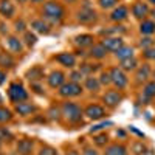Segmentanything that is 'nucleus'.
Wrapping results in <instances>:
<instances>
[{
	"instance_id": "nucleus-51",
	"label": "nucleus",
	"mask_w": 155,
	"mask_h": 155,
	"mask_svg": "<svg viewBox=\"0 0 155 155\" xmlns=\"http://www.w3.org/2000/svg\"><path fill=\"white\" fill-rule=\"evenodd\" d=\"M2 102H3V98H2V95H0V106H2Z\"/></svg>"
},
{
	"instance_id": "nucleus-35",
	"label": "nucleus",
	"mask_w": 155,
	"mask_h": 155,
	"mask_svg": "<svg viewBox=\"0 0 155 155\" xmlns=\"http://www.w3.org/2000/svg\"><path fill=\"white\" fill-rule=\"evenodd\" d=\"M93 141L96 146H106L109 143V137H107V134H99V135H95Z\"/></svg>"
},
{
	"instance_id": "nucleus-21",
	"label": "nucleus",
	"mask_w": 155,
	"mask_h": 155,
	"mask_svg": "<svg viewBox=\"0 0 155 155\" xmlns=\"http://www.w3.org/2000/svg\"><path fill=\"white\" fill-rule=\"evenodd\" d=\"M93 41H95V37L92 34H79V36L74 37V44L81 48H85V47L90 48L93 45Z\"/></svg>"
},
{
	"instance_id": "nucleus-1",
	"label": "nucleus",
	"mask_w": 155,
	"mask_h": 155,
	"mask_svg": "<svg viewBox=\"0 0 155 155\" xmlns=\"http://www.w3.org/2000/svg\"><path fill=\"white\" fill-rule=\"evenodd\" d=\"M42 19L47 20L48 23H56L59 25L64 17H65V8H64L59 2H54V0H50L47 2L42 8Z\"/></svg>"
},
{
	"instance_id": "nucleus-43",
	"label": "nucleus",
	"mask_w": 155,
	"mask_h": 155,
	"mask_svg": "<svg viewBox=\"0 0 155 155\" xmlns=\"http://www.w3.org/2000/svg\"><path fill=\"white\" fill-rule=\"evenodd\" d=\"M14 27H16V31H17V33H25V31H27V30H25V28H27V25H25V22H23L22 19L16 22Z\"/></svg>"
},
{
	"instance_id": "nucleus-22",
	"label": "nucleus",
	"mask_w": 155,
	"mask_h": 155,
	"mask_svg": "<svg viewBox=\"0 0 155 155\" xmlns=\"http://www.w3.org/2000/svg\"><path fill=\"white\" fill-rule=\"evenodd\" d=\"M135 50L134 47H129V45H123L118 51L115 53L116 59H120V61H124V59H130V58H135Z\"/></svg>"
},
{
	"instance_id": "nucleus-14",
	"label": "nucleus",
	"mask_w": 155,
	"mask_h": 155,
	"mask_svg": "<svg viewBox=\"0 0 155 155\" xmlns=\"http://www.w3.org/2000/svg\"><path fill=\"white\" fill-rule=\"evenodd\" d=\"M129 16V8L126 5H118L116 8H113L112 14H110V20L112 22H124Z\"/></svg>"
},
{
	"instance_id": "nucleus-17",
	"label": "nucleus",
	"mask_w": 155,
	"mask_h": 155,
	"mask_svg": "<svg viewBox=\"0 0 155 155\" xmlns=\"http://www.w3.org/2000/svg\"><path fill=\"white\" fill-rule=\"evenodd\" d=\"M0 14L5 19H11L16 14V6L12 5L11 0H0Z\"/></svg>"
},
{
	"instance_id": "nucleus-34",
	"label": "nucleus",
	"mask_w": 155,
	"mask_h": 155,
	"mask_svg": "<svg viewBox=\"0 0 155 155\" xmlns=\"http://www.w3.org/2000/svg\"><path fill=\"white\" fill-rule=\"evenodd\" d=\"M98 5L102 9H110V8H116L118 0H98Z\"/></svg>"
},
{
	"instance_id": "nucleus-4",
	"label": "nucleus",
	"mask_w": 155,
	"mask_h": 155,
	"mask_svg": "<svg viewBox=\"0 0 155 155\" xmlns=\"http://www.w3.org/2000/svg\"><path fill=\"white\" fill-rule=\"evenodd\" d=\"M82 92L84 90H82L81 84L71 82V81H68L59 87V96H62V98H78L82 95Z\"/></svg>"
},
{
	"instance_id": "nucleus-6",
	"label": "nucleus",
	"mask_w": 155,
	"mask_h": 155,
	"mask_svg": "<svg viewBox=\"0 0 155 155\" xmlns=\"http://www.w3.org/2000/svg\"><path fill=\"white\" fill-rule=\"evenodd\" d=\"M84 115L92 121H99L106 116V109L99 104H88L84 109Z\"/></svg>"
},
{
	"instance_id": "nucleus-28",
	"label": "nucleus",
	"mask_w": 155,
	"mask_h": 155,
	"mask_svg": "<svg viewBox=\"0 0 155 155\" xmlns=\"http://www.w3.org/2000/svg\"><path fill=\"white\" fill-rule=\"evenodd\" d=\"M84 85H85L87 90H90V92H98L99 87H101V82L95 76H87L85 81H84Z\"/></svg>"
},
{
	"instance_id": "nucleus-30",
	"label": "nucleus",
	"mask_w": 155,
	"mask_h": 155,
	"mask_svg": "<svg viewBox=\"0 0 155 155\" xmlns=\"http://www.w3.org/2000/svg\"><path fill=\"white\" fill-rule=\"evenodd\" d=\"M143 95H144V98H147V99L155 98V81H149V82L144 84Z\"/></svg>"
},
{
	"instance_id": "nucleus-48",
	"label": "nucleus",
	"mask_w": 155,
	"mask_h": 155,
	"mask_svg": "<svg viewBox=\"0 0 155 155\" xmlns=\"http://www.w3.org/2000/svg\"><path fill=\"white\" fill-rule=\"evenodd\" d=\"M16 2H17V3H20V5H23V3H27L28 0H16Z\"/></svg>"
},
{
	"instance_id": "nucleus-39",
	"label": "nucleus",
	"mask_w": 155,
	"mask_h": 155,
	"mask_svg": "<svg viewBox=\"0 0 155 155\" xmlns=\"http://www.w3.org/2000/svg\"><path fill=\"white\" fill-rule=\"evenodd\" d=\"M140 47L141 48H150V47H153V39L152 37H149V36H146V37H143L140 41Z\"/></svg>"
},
{
	"instance_id": "nucleus-53",
	"label": "nucleus",
	"mask_w": 155,
	"mask_h": 155,
	"mask_svg": "<svg viewBox=\"0 0 155 155\" xmlns=\"http://www.w3.org/2000/svg\"><path fill=\"white\" fill-rule=\"evenodd\" d=\"M0 155H5V153H0Z\"/></svg>"
},
{
	"instance_id": "nucleus-20",
	"label": "nucleus",
	"mask_w": 155,
	"mask_h": 155,
	"mask_svg": "<svg viewBox=\"0 0 155 155\" xmlns=\"http://www.w3.org/2000/svg\"><path fill=\"white\" fill-rule=\"evenodd\" d=\"M107 53H109V51L101 45V42L92 45V47H90V50H88V56L93 58V59H99V61L104 59V58L107 56Z\"/></svg>"
},
{
	"instance_id": "nucleus-24",
	"label": "nucleus",
	"mask_w": 155,
	"mask_h": 155,
	"mask_svg": "<svg viewBox=\"0 0 155 155\" xmlns=\"http://www.w3.org/2000/svg\"><path fill=\"white\" fill-rule=\"evenodd\" d=\"M42 78H44V71H42V68L39 67V65H36V67H33L31 70L27 71V79H28L31 84H34V82H37V81H41Z\"/></svg>"
},
{
	"instance_id": "nucleus-32",
	"label": "nucleus",
	"mask_w": 155,
	"mask_h": 155,
	"mask_svg": "<svg viewBox=\"0 0 155 155\" xmlns=\"http://www.w3.org/2000/svg\"><path fill=\"white\" fill-rule=\"evenodd\" d=\"M23 42L27 47H34L36 42H37V36L31 31H25L23 33Z\"/></svg>"
},
{
	"instance_id": "nucleus-47",
	"label": "nucleus",
	"mask_w": 155,
	"mask_h": 155,
	"mask_svg": "<svg viewBox=\"0 0 155 155\" xmlns=\"http://www.w3.org/2000/svg\"><path fill=\"white\" fill-rule=\"evenodd\" d=\"M150 16H152V17H153V19H155V6H153V8H152V9H150Z\"/></svg>"
},
{
	"instance_id": "nucleus-3",
	"label": "nucleus",
	"mask_w": 155,
	"mask_h": 155,
	"mask_svg": "<svg viewBox=\"0 0 155 155\" xmlns=\"http://www.w3.org/2000/svg\"><path fill=\"white\" fill-rule=\"evenodd\" d=\"M8 98L14 102H22V101H27L28 99V92L25 90V87L19 82H12L8 87Z\"/></svg>"
},
{
	"instance_id": "nucleus-44",
	"label": "nucleus",
	"mask_w": 155,
	"mask_h": 155,
	"mask_svg": "<svg viewBox=\"0 0 155 155\" xmlns=\"http://www.w3.org/2000/svg\"><path fill=\"white\" fill-rule=\"evenodd\" d=\"M106 126H112V123H110V121H107V123H102V124H98V126H96V127H93V129H92V130H90V132L93 134V132H96V130H101V129H104Z\"/></svg>"
},
{
	"instance_id": "nucleus-16",
	"label": "nucleus",
	"mask_w": 155,
	"mask_h": 155,
	"mask_svg": "<svg viewBox=\"0 0 155 155\" xmlns=\"http://www.w3.org/2000/svg\"><path fill=\"white\" fill-rule=\"evenodd\" d=\"M150 76V65L149 64H143L141 67H138L135 70V81L138 84H143V82H147Z\"/></svg>"
},
{
	"instance_id": "nucleus-37",
	"label": "nucleus",
	"mask_w": 155,
	"mask_h": 155,
	"mask_svg": "<svg viewBox=\"0 0 155 155\" xmlns=\"http://www.w3.org/2000/svg\"><path fill=\"white\" fill-rule=\"evenodd\" d=\"M101 85H110L112 84V76H110V71H102L101 76L98 78Z\"/></svg>"
},
{
	"instance_id": "nucleus-26",
	"label": "nucleus",
	"mask_w": 155,
	"mask_h": 155,
	"mask_svg": "<svg viewBox=\"0 0 155 155\" xmlns=\"http://www.w3.org/2000/svg\"><path fill=\"white\" fill-rule=\"evenodd\" d=\"M16 65V61L9 53H0V67L2 68H12Z\"/></svg>"
},
{
	"instance_id": "nucleus-8",
	"label": "nucleus",
	"mask_w": 155,
	"mask_h": 155,
	"mask_svg": "<svg viewBox=\"0 0 155 155\" xmlns=\"http://www.w3.org/2000/svg\"><path fill=\"white\" fill-rule=\"evenodd\" d=\"M101 45L104 47L107 51H112V53H116L123 45H124V41L121 36H109V37H104L101 41Z\"/></svg>"
},
{
	"instance_id": "nucleus-23",
	"label": "nucleus",
	"mask_w": 155,
	"mask_h": 155,
	"mask_svg": "<svg viewBox=\"0 0 155 155\" xmlns=\"http://www.w3.org/2000/svg\"><path fill=\"white\" fill-rule=\"evenodd\" d=\"M140 33L143 34V36H152L155 33V22L153 20H141L140 23Z\"/></svg>"
},
{
	"instance_id": "nucleus-11",
	"label": "nucleus",
	"mask_w": 155,
	"mask_h": 155,
	"mask_svg": "<svg viewBox=\"0 0 155 155\" xmlns=\"http://www.w3.org/2000/svg\"><path fill=\"white\" fill-rule=\"evenodd\" d=\"M54 61L59 62L62 67L65 68H73L76 65V56L73 53H67V51H62V53L54 56Z\"/></svg>"
},
{
	"instance_id": "nucleus-42",
	"label": "nucleus",
	"mask_w": 155,
	"mask_h": 155,
	"mask_svg": "<svg viewBox=\"0 0 155 155\" xmlns=\"http://www.w3.org/2000/svg\"><path fill=\"white\" fill-rule=\"evenodd\" d=\"M82 155H99V152L95 147H92V146H85L82 149Z\"/></svg>"
},
{
	"instance_id": "nucleus-45",
	"label": "nucleus",
	"mask_w": 155,
	"mask_h": 155,
	"mask_svg": "<svg viewBox=\"0 0 155 155\" xmlns=\"http://www.w3.org/2000/svg\"><path fill=\"white\" fill-rule=\"evenodd\" d=\"M5 79H6V73L3 71V68H0V85L5 84Z\"/></svg>"
},
{
	"instance_id": "nucleus-52",
	"label": "nucleus",
	"mask_w": 155,
	"mask_h": 155,
	"mask_svg": "<svg viewBox=\"0 0 155 155\" xmlns=\"http://www.w3.org/2000/svg\"><path fill=\"white\" fill-rule=\"evenodd\" d=\"M2 144H3V141H2V140H0V147H2Z\"/></svg>"
},
{
	"instance_id": "nucleus-18",
	"label": "nucleus",
	"mask_w": 155,
	"mask_h": 155,
	"mask_svg": "<svg viewBox=\"0 0 155 155\" xmlns=\"http://www.w3.org/2000/svg\"><path fill=\"white\" fill-rule=\"evenodd\" d=\"M78 20L81 23H93L96 20V12L92 8H82L78 12Z\"/></svg>"
},
{
	"instance_id": "nucleus-46",
	"label": "nucleus",
	"mask_w": 155,
	"mask_h": 155,
	"mask_svg": "<svg viewBox=\"0 0 155 155\" xmlns=\"http://www.w3.org/2000/svg\"><path fill=\"white\" fill-rule=\"evenodd\" d=\"M67 155H79L76 150H70V152H67Z\"/></svg>"
},
{
	"instance_id": "nucleus-15",
	"label": "nucleus",
	"mask_w": 155,
	"mask_h": 155,
	"mask_svg": "<svg viewBox=\"0 0 155 155\" xmlns=\"http://www.w3.org/2000/svg\"><path fill=\"white\" fill-rule=\"evenodd\" d=\"M31 28H33V31H36L39 34H44V36L50 34V31H51L50 23L47 20H44V19H34L31 22Z\"/></svg>"
},
{
	"instance_id": "nucleus-12",
	"label": "nucleus",
	"mask_w": 155,
	"mask_h": 155,
	"mask_svg": "<svg viewBox=\"0 0 155 155\" xmlns=\"http://www.w3.org/2000/svg\"><path fill=\"white\" fill-rule=\"evenodd\" d=\"M132 14L135 19L138 20H144L149 14H150V9L147 6V3H143V2H137L132 5Z\"/></svg>"
},
{
	"instance_id": "nucleus-10",
	"label": "nucleus",
	"mask_w": 155,
	"mask_h": 155,
	"mask_svg": "<svg viewBox=\"0 0 155 155\" xmlns=\"http://www.w3.org/2000/svg\"><path fill=\"white\" fill-rule=\"evenodd\" d=\"M36 112H37V106L31 104V102L22 101V102H16L14 104V113H17L20 116H30Z\"/></svg>"
},
{
	"instance_id": "nucleus-9",
	"label": "nucleus",
	"mask_w": 155,
	"mask_h": 155,
	"mask_svg": "<svg viewBox=\"0 0 155 155\" xmlns=\"http://www.w3.org/2000/svg\"><path fill=\"white\" fill-rule=\"evenodd\" d=\"M47 82L51 88H59L61 85L65 84V73L61 71V70H54L51 71L48 76H47Z\"/></svg>"
},
{
	"instance_id": "nucleus-13",
	"label": "nucleus",
	"mask_w": 155,
	"mask_h": 155,
	"mask_svg": "<svg viewBox=\"0 0 155 155\" xmlns=\"http://www.w3.org/2000/svg\"><path fill=\"white\" fill-rule=\"evenodd\" d=\"M33 146H34V141L30 138H22L17 141V153L19 155H31L33 153Z\"/></svg>"
},
{
	"instance_id": "nucleus-25",
	"label": "nucleus",
	"mask_w": 155,
	"mask_h": 155,
	"mask_svg": "<svg viewBox=\"0 0 155 155\" xmlns=\"http://www.w3.org/2000/svg\"><path fill=\"white\" fill-rule=\"evenodd\" d=\"M104 155H127V149H126V146L118 144V143H116V144H110V146L106 147Z\"/></svg>"
},
{
	"instance_id": "nucleus-7",
	"label": "nucleus",
	"mask_w": 155,
	"mask_h": 155,
	"mask_svg": "<svg viewBox=\"0 0 155 155\" xmlns=\"http://www.w3.org/2000/svg\"><path fill=\"white\" fill-rule=\"evenodd\" d=\"M121 101H123V95L120 93V90H107V92L102 95V102L110 109L118 107Z\"/></svg>"
},
{
	"instance_id": "nucleus-40",
	"label": "nucleus",
	"mask_w": 155,
	"mask_h": 155,
	"mask_svg": "<svg viewBox=\"0 0 155 155\" xmlns=\"http://www.w3.org/2000/svg\"><path fill=\"white\" fill-rule=\"evenodd\" d=\"M39 155H58V150L51 146H44L39 150Z\"/></svg>"
},
{
	"instance_id": "nucleus-36",
	"label": "nucleus",
	"mask_w": 155,
	"mask_h": 155,
	"mask_svg": "<svg viewBox=\"0 0 155 155\" xmlns=\"http://www.w3.org/2000/svg\"><path fill=\"white\" fill-rule=\"evenodd\" d=\"M132 149H134V153H135V155H143V153L147 150V147L141 143V141H135L134 146H132Z\"/></svg>"
},
{
	"instance_id": "nucleus-19",
	"label": "nucleus",
	"mask_w": 155,
	"mask_h": 155,
	"mask_svg": "<svg viewBox=\"0 0 155 155\" xmlns=\"http://www.w3.org/2000/svg\"><path fill=\"white\" fill-rule=\"evenodd\" d=\"M6 45H8V50L11 51V53L20 54L22 51H23V44H22V41H20L17 36H8Z\"/></svg>"
},
{
	"instance_id": "nucleus-29",
	"label": "nucleus",
	"mask_w": 155,
	"mask_h": 155,
	"mask_svg": "<svg viewBox=\"0 0 155 155\" xmlns=\"http://www.w3.org/2000/svg\"><path fill=\"white\" fill-rule=\"evenodd\" d=\"M79 70L82 71V74L87 78V76H93V73L96 70H99V64H90V62H84L81 64Z\"/></svg>"
},
{
	"instance_id": "nucleus-49",
	"label": "nucleus",
	"mask_w": 155,
	"mask_h": 155,
	"mask_svg": "<svg viewBox=\"0 0 155 155\" xmlns=\"http://www.w3.org/2000/svg\"><path fill=\"white\" fill-rule=\"evenodd\" d=\"M33 3H39V2H44V0H31Z\"/></svg>"
},
{
	"instance_id": "nucleus-31",
	"label": "nucleus",
	"mask_w": 155,
	"mask_h": 155,
	"mask_svg": "<svg viewBox=\"0 0 155 155\" xmlns=\"http://www.w3.org/2000/svg\"><path fill=\"white\" fill-rule=\"evenodd\" d=\"M12 118H14V113H12V110L0 106V123H9Z\"/></svg>"
},
{
	"instance_id": "nucleus-33",
	"label": "nucleus",
	"mask_w": 155,
	"mask_h": 155,
	"mask_svg": "<svg viewBox=\"0 0 155 155\" xmlns=\"http://www.w3.org/2000/svg\"><path fill=\"white\" fill-rule=\"evenodd\" d=\"M84 74H82V71L81 70H73L70 74H68V79L71 81V82H78V84H81V81L84 79Z\"/></svg>"
},
{
	"instance_id": "nucleus-2",
	"label": "nucleus",
	"mask_w": 155,
	"mask_h": 155,
	"mask_svg": "<svg viewBox=\"0 0 155 155\" xmlns=\"http://www.w3.org/2000/svg\"><path fill=\"white\" fill-rule=\"evenodd\" d=\"M61 115H64V118H65L68 123L71 124H78L82 121V115H84V110L76 104V102H64L61 106Z\"/></svg>"
},
{
	"instance_id": "nucleus-5",
	"label": "nucleus",
	"mask_w": 155,
	"mask_h": 155,
	"mask_svg": "<svg viewBox=\"0 0 155 155\" xmlns=\"http://www.w3.org/2000/svg\"><path fill=\"white\" fill-rule=\"evenodd\" d=\"M110 76H112V84L118 88V90H123L127 87L129 84V79H127V74L124 70H121L120 67H112L110 70Z\"/></svg>"
},
{
	"instance_id": "nucleus-38",
	"label": "nucleus",
	"mask_w": 155,
	"mask_h": 155,
	"mask_svg": "<svg viewBox=\"0 0 155 155\" xmlns=\"http://www.w3.org/2000/svg\"><path fill=\"white\" fill-rule=\"evenodd\" d=\"M12 138L14 137H12V134L8 130L6 127H0V140L2 141H11Z\"/></svg>"
},
{
	"instance_id": "nucleus-27",
	"label": "nucleus",
	"mask_w": 155,
	"mask_h": 155,
	"mask_svg": "<svg viewBox=\"0 0 155 155\" xmlns=\"http://www.w3.org/2000/svg\"><path fill=\"white\" fill-rule=\"evenodd\" d=\"M120 68L124 70V71H134L138 68V61L135 58H130V59H124V61H120Z\"/></svg>"
},
{
	"instance_id": "nucleus-41",
	"label": "nucleus",
	"mask_w": 155,
	"mask_h": 155,
	"mask_svg": "<svg viewBox=\"0 0 155 155\" xmlns=\"http://www.w3.org/2000/svg\"><path fill=\"white\" fill-rule=\"evenodd\" d=\"M143 56H144L146 59H149V61H155V45L150 47V48H146V50L143 51Z\"/></svg>"
},
{
	"instance_id": "nucleus-50",
	"label": "nucleus",
	"mask_w": 155,
	"mask_h": 155,
	"mask_svg": "<svg viewBox=\"0 0 155 155\" xmlns=\"http://www.w3.org/2000/svg\"><path fill=\"white\" fill-rule=\"evenodd\" d=\"M149 3H152V5L155 6V0H149Z\"/></svg>"
}]
</instances>
